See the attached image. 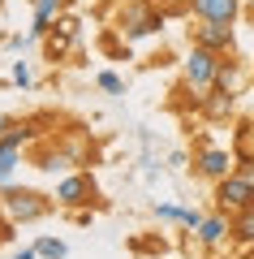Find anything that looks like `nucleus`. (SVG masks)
<instances>
[{
  "mask_svg": "<svg viewBox=\"0 0 254 259\" xmlns=\"http://www.w3.org/2000/svg\"><path fill=\"white\" fill-rule=\"evenodd\" d=\"M190 13L198 22H224V26H233L237 13H241V0H190Z\"/></svg>",
  "mask_w": 254,
  "mask_h": 259,
  "instance_id": "nucleus-8",
  "label": "nucleus"
},
{
  "mask_svg": "<svg viewBox=\"0 0 254 259\" xmlns=\"http://www.w3.org/2000/svg\"><path fill=\"white\" fill-rule=\"evenodd\" d=\"M237 82H241V65H237V61H220L216 87H220V91H237Z\"/></svg>",
  "mask_w": 254,
  "mask_h": 259,
  "instance_id": "nucleus-17",
  "label": "nucleus"
},
{
  "mask_svg": "<svg viewBox=\"0 0 254 259\" xmlns=\"http://www.w3.org/2000/svg\"><path fill=\"white\" fill-rule=\"evenodd\" d=\"M78 26H82L78 18H56V26L43 35V39H47V56H52V61L69 56V48L78 44Z\"/></svg>",
  "mask_w": 254,
  "mask_h": 259,
  "instance_id": "nucleus-9",
  "label": "nucleus"
},
{
  "mask_svg": "<svg viewBox=\"0 0 254 259\" xmlns=\"http://www.w3.org/2000/svg\"><path fill=\"white\" fill-rule=\"evenodd\" d=\"M5 44H9L13 52H22V48H26V44H35V39H30V30H26V35H9V39H5Z\"/></svg>",
  "mask_w": 254,
  "mask_h": 259,
  "instance_id": "nucleus-21",
  "label": "nucleus"
},
{
  "mask_svg": "<svg viewBox=\"0 0 254 259\" xmlns=\"http://www.w3.org/2000/svg\"><path fill=\"white\" fill-rule=\"evenodd\" d=\"M220 61H224V56H216V52H207V48L194 44L190 52H185V61H181V87H185V95H194V100L202 104V95L216 87Z\"/></svg>",
  "mask_w": 254,
  "mask_h": 259,
  "instance_id": "nucleus-2",
  "label": "nucleus"
},
{
  "mask_svg": "<svg viewBox=\"0 0 254 259\" xmlns=\"http://www.w3.org/2000/svg\"><path fill=\"white\" fill-rule=\"evenodd\" d=\"M9 78H13L18 87H30V82H35V69H30V61H13Z\"/></svg>",
  "mask_w": 254,
  "mask_h": 259,
  "instance_id": "nucleus-20",
  "label": "nucleus"
},
{
  "mask_svg": "<svg viewBox=\"0 0 254 259\" xmlns=\"http://www.w3.org/2000/svg\"><path fill=\"white\" fill-rule=\"evenodd\" d=\"M228 238H233L237 246H254V207L233 212V221H228Z\"/></svg>",
  "mask_w": 254,
  "mask_h": 259,
  "instance_id": "nucleus-15",
  "label": "nucleus"
},
{
  "mask_svg": "<svg viewBox=\"0 0 254 259\" xmlns=\"http://www.w3.org/2000/svg\"><path fill=\"white\" fill-rule=\"evenodd\" d=\"M211 199H216V212H245L254 207V177H241V173H228L224 182L211 186Z\"/></svg>",
  "mask_w": 254,
  "mask_h": 259,
  "instance_id": "nucleus-5",
  "label": "nucleus"
},
{
  "mask_svg": "<svg viewBox=\"0 0 254 259\" xmlns=\"http://www.w3.org/2000/svg\"><path fill=\"white\" fill-rule=\"evenodd\" d=\"M69 0H35V22H30V39H43L52 30V22L61 18V9Z\"/></svg>",
  "mask_w": 254,
  "mask_h": 259,
  "instance_id": "nucleus-12",
  "label": "nucleus"
},
{
  "mask_svg": "<svg viewBox=\"0 0 254 259\" xmlns=\"http://www.w3.org/2000/svg\"><path fill=\"white\" fill-rule=\"evenodd\" d=\"M56 199H47V194L30 190V186H9V190L0 194V207H5V216H9L13 225H30V221H43L47 212H52Z\"/></svg>",
  "mask_w": 254,
  "mask_h": 259,
  "instance_id": "nucleus-3",
  "label": "nucleus"
},
{
  "mask_svg": "<svg viewBox=\"0 0 254 259\" xmlns=\"http://www.w3.org/2000/svg\"><path fill=\"white\" fill-rule=\"evenodd\" d=\"M18 164H22V151H18V147H9V143L0 139V194L13 186V173H18Z\"/></svg>",
  "mask_w": 254,
  "mask_h": 259,
  "instance_id": "nucleus-16",
  "label": "nucleus"
},
{
  "mask_svg": "<svg viewBox=\"0 0 254 259\" xmlns=\"http://www.w3.org/2000/svg\"><path fill=\"white\" fill-rule=\"evenodd\" d=\"M164 22H168L164 9H155V5H146V0H129V5H121V13H117V35L125 39V44L151 39V35L164 30Z\"/></svg>",
  "mask_w": 254,
  "mask_h": 259,
  "instance_id": "nucleus-1",
  "label": "nucleus"
},
{
  "mask_svg": "<svg viewBox=\"0 0 254 259\" xmlns=\"http://www.w3.org/2000/svg\"><path fill=\"white\" fill-rule=\"evenodd\" d=\"M155 216L181 225V229H194V233H198V225L207 221V212H198V207H177V203H155Z\"/></svg>",
  "mask_w": 254,
  "mask_h": 259,
  "instance_id": "nucleus-11",
  "label": "nucleus"
},
{
  "mask_svg": "<svg viewBox=\"0 0 254 259\" xmlns=\"http://www.w3.org/2000/svg\"><path fill=\"white\" fill-rule=\"evenodd\" d=\"M95 87H99V91H108V95H125V78L112 74V69H99V74H95Z\"/></svg>",
  "mask_w": 254,
  "mask_h": 259,
  "instance_id": "nucleus-18",
  "label": "nucleus"
},
{
  "mask_svg": "<svg viewBox=\"0 0 254 259\" xmlns=\"http://www.w3.org/2000/svg\"><path fill=\"white\" fill-rule=\"evenodd\" d=\"M190 30H194V44L207 48V52H216V56H233L237 52V35L224 22H198V26H190Z\"/></svg>",
  "mask_w": 254,
  "mask_h": 259,
  "instance_id": "nucleus-7",
  "label": "nucleus"
},
{
  "mask_svg": "<svg viewBox=\"0 0 254 259\" xmlns=\"http://www.w3.org/2000/svg\"><path fill=\"white\" fill-rule=\"evenodd\" d=\"M228 221H233L228 212H207V221L198 225V233H194V238H198L202 246H220V242L228 238Z\"/></svg>",
  "mask_w": 254,
  "mask_h": 259,
  "instance_id": "nucleus-13",
  "label": "nucleus"
},
{
  "mask_svg": "<svg viewBox=\"0 0 254 259\" xmlns=\"http://www.w3.org/2000/svg\"><path fill=\"white\" fill-rule=\"evenodd\" d=\"M78 160H82V156H78L73 147H69V151H61V147H56V151H43L35 168H43V173H52V177H56V173L65 177V173H69V164H78Z\"/></svg>",
  "mask_w": 254,
  "mask_h": 259,
  "instance_id": "nucleus-14",
  "label": "nucleus"
},
{
  "mask_svg": "<svg viewBox=\"0 0 254 259\" xmlns=\"http://www.w3.org/2000/svg\"><path fill=\"white\" fill-rule=\"evenodd\" d=\"M233 108H237V91H220V87H211V91L202 95V104H198V112H202L207 121L233 117Z\"/></svg>",
  "mask_w": 254,
  "mask_h": 259,
  "instance_id": "nucleus-10",
  "label": "nucleus"
},
{
  "mask_svg": "<svg viewBox=\"0 0 254 259\" xmlns=\"http://www.w3.org/2000/svg\"><path fill=\"white\" fill-rule=\"evenodd\" d=\"M13 259H39V250H35V246H22L18 255H13Z\"/></svg>",
  "mask_w": 254,
  "mask_h": 259,
  "instance_id": "nucleus-23",
  "label": "nucleus"
},
{
  "mask_svg": "<svg viewBox=\"0 0 254 259\" xmlns=\"http://www.w3.org/2000/svg\"><path fill=\"white\" fill-rule=\"evenodd\" d=\"M35 250H39V259H65V255H69V246H65L61 238H39Z\"/></svg>",
  "mask_w": 254,
  "mask_h": 259,
  "instance_id": "nucleus-19",
  "label": "nucleus"
},
{
  "mask_svg": "<svg viewBox=\"0 0 254 259\" xmlns=\"http://www.w3.org/2000/svg\"><path fill=\"white\" fill-rule=\"evenodd\" d=\"M194 173L207 177L211 186L224 182L228 173H237V160H233V147H216V143H202L198 151H194Z\"/></svg>",
  "mask_w": 254,
  "mask_h": 259,
  "instance_id": "nucleus-6",
  "label": "nucleus"
},
{
  "mask_svg": "<svg viewBox=\"0 0 254 259\" xmlns=\"http://www.w3.org/2000/svg\"><path fill=\"white\" fill-rule=\"evenodd\" d=\"M9 130H13V117H9V112H0V139H5Z\"/></svg>",
  "mask_w": 254,
  "mask_h": 259,
  "instance_id": "nucleus-22",
  "label": "nucleus"
},
{
  "mask_svg": "<svg viewBox=\"0 0 254 259\" xmlns=\"http://www.w3.org/2000/svg\"><path fill=\"white\" fill-rule=\"evenodd\" d=\"M56 207H65V212H86V207L99 199V186H95L91 173H65L61 182H56Z\"/></svg>",
  "mask_w": 254,
  "mask_h": 259,
  "instance_id": "nucleus-4",
  "label": "nucleus"
}]
</instances>
